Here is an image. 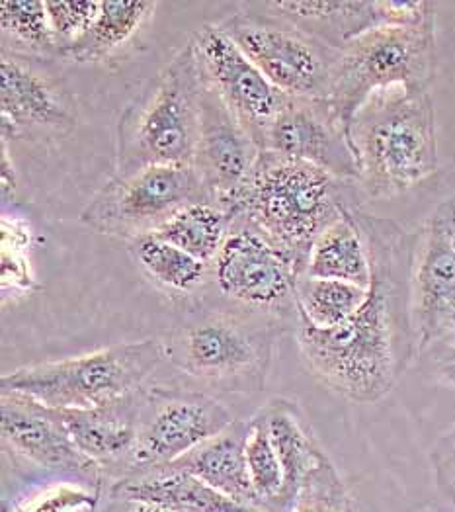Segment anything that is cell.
<instances>
[{
  "label": "cell",
  "mask_w": 455,
  "mask_h": 512,
  "mask_svg": "<svg viewBox=\"0 0 455 512\" xmlns=\"http://www.w3.org/2000/svg\"><path fill=\"white\" fill-rule=\"evenodd\" d=\"M354 215L372 258L368 298L336 329L321 331L297 319L293 333L305 366L321 384L350 401L375 403L418 356L411 313L418 233L362 208Z\"/></svg>",
  "instance_id": "1"
},
{
  "label": "cell",
  "mask_w": 455,
  "mask_h": 512,
  "mask_svg": "<svg viewBox=\"0 0 455 512\" xmlns=\"http://www.w3.org/2000/svg\"><path fill=\"white\" fill-rule=\"evenodd\" d=\"M286 331L276 319L202 294L186 299L163 339L166 362L211 389L254 395L264 389Z\"/></svg>",
  "instance_id": "2"
},
{
  "label": "cell",
  "mask_w": 455,
  "mask_h": 512,
  "mask_svg": "<svg viewBox=\"0 0 455 512\" xmlns=\"http://www.w3.org/2000/svg\"><path fill=\"white\" fill-rule=\"evenodd\" d=\"M360 200L364 196L356 182L305 161L260 151L235 200L233 217H249L301 278L319 235L346 210H358Z\"/></svg>",
  "instance_id": "3"
},
{
  "label": "cell",
  "mask_w": 455,
  "mask_h": 512,
  "mask_svg": "<svg viewBox=\"0 0 455 512\" xmlns=\"http://www.w3.org/2000/svg\"><path fill=\"white\" fill-rule=\"evenodd\" d=\"M348 137L364 200L401 196L438 172L436 110L426 88L375 92L352 118Z\"/></svg>",
  "instance_id": "4"
},
{
  "label": "cell",
  "mask_w": 455,
  "mask_h": 512,
  "mask_svg": "<svg viewBox=\"0 0 455 512\" xmlns=\"http://www.w3.org/2000/svg\"><path fill=\"white\" fill-rule=\"evenodd\" d=\"M204 75L188 42L125 108L118 126V172L151 165L194 167Z\"/></svg>",
  "instance_id": "5"
},
{
  "label": "cell",
  "mask_w": 455,
  "mask_h": 512,
  "mask_svg": "<svg viewBox=\"0 0 455 512\" xmlns=\"http://www.w3.org/2000/svg\"><path fill=\"white\" fill-rule=\"evenodd\" d=\"M166 360L159 339L118 342L83 356L24 366L2 376V393L28 397L49 409H92L147 387Z\"/></svg>",
  "instance_id": "6"
},
{
  "label": "cell",
  "mask_w": 455,
  "mask_h": 512,
  "mask_svg": "<svg viewBox=\"0 0 455 512\" xmlns=\"http://www.w3.org/2000/svg\"><path fill=\"white\" fill-rule=\"evenodd\" d=\"M438 65L436 26H379L338 51L329 102L350 128L362 104L393 86L426 88Z\"/></svg>",
  "instance_id": "7"
},
{
  "label": "cell",
  "mask_w": 455,
  "mask_h": 512,
  "mask_svg": "<svg viewBox=\"0 0 455 512\" xmlns=\"http://www.w3.org/2000/svg\"><path fill=\"white\" fill-rule=\"evenodd\" d=\"M221 30L288 96L329 98L338 51L305 34L264 2L245 4Z\"/></svg>",
  "instance_id": "8"
},
{
  "label": "cell",
  "mask_w": 455,
  "mask_h": 512,
  "mask_svg": "<svg viewBox=\"0 0 455 512\" xmlns=\"http://www.w3.org/2000/svg\"><path fill=\"white\" fill-rule=\"evenodd\" d=\"M204 200L209 196L194 167L151 165L116 174L92 196L79 219L100 235L129 243L157 233L172 215Z\"/></svg>",
  "instance_id": "9"
},
{
  "label": "cell",
  "mask_w": 455,
  "mask_h": 512,
  "mask_svg": "<svg viewBox=\"0 0 455 512\" xmlns=\"http://www.w3.org/2000/svg\"><path fill=\"white\" fill-rule=\"evenodd\" d=\"M299 276L262 231L245 215H235L221 251L211 262L209 288L252 313L297 327L295 284Z\"/></svg>",
  "instance_id": "10"
},
{
  "label": "cell",
  "mask_w": 455,
  "mask_h": 512,
  "mask_svg": "<svg viewBox=\"0 0 455 512\" xmlns=\"http://www.w3.org/2000/svg\"><path fill=\"white\" fill-rule=\"evenodd\" d=\"M233 421L231 411L204 391L147 385L137 444L122 477L176 462Z\"/></svg>",
  "instance_id": "11"
},
{
  "label": "cell",
  "mask_w": 455,
  "mask_h": 512,
  "mask_svg": "<svg viewBox=\"0 0 455 512\" xmlns=\"http://www.w3.org/2000/svg\"><path fill=\"white\" fill-rule=\"evenodd\" d=\"M190 43L207 86L264 151L268 133L290 96L262 75L219 24H204Z\"/></svg>",
  "instance_id": "12"
},
{
  "label": "cell",
  "mask_w": 455,
  "mask_h": 512,
  "mask_svg": "<svg viewBox=\"0 0 455 512\" xmlns=\"http://www.w3.org/2000/svg\"><path fill=\"white\" fill-rule=\"evenodd\" d=\"M411 313L418 354L454 331L455 196L440 202L418 231Z\"/></svg>",
  "instance_id": "13"
},
{
  "label": "cell",
  "mask_w": 455,
  "mask_h": 512,
  "mask_svg": "<svg viewBox=\"0 0 455 512\" xmlns=\"http://www.w3.org/2000/svg\"><path fill=\"white\" fill-rule=\"evenodd\" d=\"M264 151L311 163L358 184V163L348 128L327 98L290 96L268 133Z\"/></svg>",
  "instance_id": "14"
},
{
  "label": "cell",
  "mask_w": 455,
  "mask_h": 512,
  "mask_svg": "<svg viewBox=\"0 0 455 512\" xmlns=\"http://www.w3.org/2000/svg\"><path fill=\"white\" fill-rule=\"evenodd\" d=\"M0 413L2 442L14 456L42 470L83 477L104 491V470L77 448L57 409L22 395L2 393Z\"/></svg>",
  "instance_id": "15"
},
{
  "label": "cell",
  "mask_w": 455,
  "mask_h": 512,
  "mask_svg": "<svg viewBox=\"0 0 455 512\" xmlns=\"http://www.w3.org/2000/svg\"><path fill=\"white\" fill-rule=\"evenodd\" d=\"M260 147L204 81L194 169L211 202L233 217V206L256 165Z\"/></svg>",
  "instance_id": "16"
},
{
  "label": "cell",
  "mask_w": 455,
  "mask_h": 512,
  "mask_svg": "<svg viewBox=\"0 0 455 512\" xmlns=\"http://www.w3.org/2000/svg\"><path fill=\"white\" fill-rule=\"evenodd\" d=\"M0 75L2 137L67 133L75 128V106L67 92L34 61L2 51Z\"/></svg>",
  "instance_id": "17"
},
{
  "label": "cell",
  "mask_w": 455,
  "mask_h": 512,
  "mask_svg": "<svg viewBox=\"0 0 455 512\" xmlns=\"http://www.w3.org/2000/svg\"><path fill=\"white\" fill-rule=\"evenodd\" d=\"M143 391L145 387L124 399L92 409H57L77 448L104 470L106 485L124 475L135 450Z\"/></svg>",
  "instance_id": "18"
},
{
  "label": "cell",
  "mask_w": 455,
  "mask_h": 512,
  "mask_svg": "<svg viewBox=\"0 0 455 512\" xmlns=\"http://www.w3.org/2000/svg\"><path fill=\"white\" fill-rule=\"evenodd\" d=\"M104 495L166 512H262L231 501L200 477L172 464L120 477L106 485Z\"/></svg>",
  "instance_id": "19"
},
{
  "label": "cell",
  "mask_w": 455,
  "mask_h": 512,
  "mask_svg": "<svg viewBox=\"0 0 455 512\" xmlns=\"http://www.w3.org/2000/svg\"><path fill=\"white\" fill-rule=\"evenodd\" d=\"M247 434L249 421H233L217 436L172 462V466L200 477L209 487L231 501L262 511L258 495L250 483L245 454Z\"/></svg>",
  "instance_id": "20"
},
{
  "label": "cell",
  "mask_w": 455,
  "mask_h": 512,
  "mask_svg": "<svg viewBox=\"0 0 455 512\" xmlns=\"http://www.w3.org/2000/svg\"><path fill=\"white\" fill-rule=\"evenodd\" d=\"M264 6L336 51L383 26L379 0H274Z\"/></svg>",
  "instance_id": "21"
},
{
  "label": "cell",
  "mask_w": 455,
  "mask_h": 512,
  "mask_svg": "<svg viewBox=\"0 0 455 512\" xmlns=\"http://www.w3.org/2000/svg\"><path fill=\"white\" fill-rule=\"evenodd\" d=\"M284 470V491L280 512H291L299 491L317 462L325 456L303 411L290 399H272L260 409Z\"/></svg>",
  "instance_id": "22"
},
{
  "label": "cell",
  "mask_w": 455,
  "mask_h": 512,
  "mask_svg": "<svg viewBox=\"0 0 455 512\" xmlns=\"http://www.w3.org/2000/svg\"><path fill=\"white\" fill-rule=\"evenodd\" d=\"M354 212L356 210H346L319 235L303 276L370 288L372 258Z\"/></svg>",
  "instance_id": "23"
},
{
  "label": "cell",
  "mask_w": 455,
  "mask_h": 512,
  "mask_svg": "<svg viewBox=\"0 0 455 512\" xmlns=\"http://www.w3.org/2000/svg\"><path fill=\"white\" fill-rule=\"evenodd\" d=\"M159 2L104 0L88 32L77 43L63 49L59 59L71 63H102L120 53L141 28L155 16Z\"/></svg>",
  "instance_id": "24"
},
{
  "label": "cell",
  "mask_w": 455,
  "mask_h": 512,
  "mask_svg": "<svg viewBox=\"0 0 455 512\" xmlns=\"http://www.w3.org/2000/svg\"><path fill=\"white\" fill-rule=\"evenodd\" d=\"M127 251L141 272L168 296L198 298L209 288L211 264L184 253L155 233L129 241Z\"/></svg>",
  "instance_id": "25"
},
{
  "label": "cell",
  "mask_w": 455,
  "mask_h": 512,
  "mask_svg": "<svg viewBox=\"0 0 455 512\" xmlns=\"http://www.w3.org/2000/svg\"><path fill=\"white\" fill-rule=\"evenodd\" d=\"M233 217L215 202H196L172 215L155 233L166 243L211 264L221 251Z\"/></svg>",
  "instance_id": "26"
},
{
  "label": "cell",
  "mask_w": 455,
  "mask_h": 512,
  "mask_svg": "<svg viewBox=\"0 0 455 512\" xmlns=\"http://www.w3.org/2000/svg\"><path fill=\"white\" fill-rule=\"evenodd\" d=\"M2 51L30 59L47 61L59 59V45L55 42L45 2L38 0H6L0 2Z\"/></svg>",
  "instance_id": "27"
},
{
  "label": "cell",
  "mask_w": 455,
  "mask_h": 512,
  "mask_svg": "<svg viewBox=\"0 0 455 512\" xmlns=\"http://www.w3.org/2000/svg\"><path fill=\"white\" fill-rule=\"evenodd\" d=\"M368 290L348 282L301 276L295 284L297 319L321 331L336 329L356 315Z\"/></svg>",
  "instance_id": "28"
},
{
  "label": "cell",
  "mask_w": 455,
  "mask_h": 512,
  "mask_svg": "<svg viewBox=\"0 0 455 512\" xmlns=\"http://www.w3.org/2000/svg\"><path fill=\"white\" fill-rule=\"evenodd\" d=\"M32 227L18 215L2 214L0 221V294L2 305L30 298L40 286L32 266Z\"/></svg>",
  "instance_id": "29"
},
{
  "label": "cell",
  "mask_w": 455,
  "mask_h": 512,
  "mask_svg": "<svg viewBox=\"0 0 455 512\" xmlns=\"http://www.w3.org/2000/svg\"><path fill=\"white\" fill-rule=\"evenodd\" d=\"M250 483L258 495L264 512H280L284 491V470L276 454L268 423L262 411L249 419V434L245 444Z\"/></svg>",
  "instance_id": "30"
},
{
  "label": "cell",
  "mask_w": 455,
  "mask_h": 512,
  "mask_svg": "<svg viewBox=\"0 0 455 512\" xmlns=\"http://www.w3.org/2000/svg\"><path fill=\"white\" fill-rule=\"evenodd\" d=\"M291 512H358L356 499L327 454L309 471Z\"/></svg>",
  "instance_id": "31"
},
{
  "label": "cell",
  "mask_w": 455,
  "mask_h": 512,
  "mask_svg": "<svg viewBox=\"0 0 455 512\" xmlns=\"http://www.w3.org/2000/svg\"><path fill=\"white\" fill-rule=\"evenodd\" d=\"M49 22L53 28L55 42L59 45V53L73 43L79 42L92 22L96 20L102 2L100 0H59V2H45Z\"/></svg>",
  "instance_id": "32"
},
{
  "label": "cell",
  "mask_w": 455,
  "mask_h": 512,
  "mask_svg": "<svg viewBox=\"0 0 455 512\" xmlns=\"http://www.w3.org/2000/svg\"><path fill=\"white\" fill-rule=\"evenodd\" d=\"M100 489H84L81 485H57L26 503L18 505L16 512H94L102 501Z\"/></svg>",
  "instance_id": "33"
},
{
  "label": "cell",
  "mask_w": 455,
  "mask_h": 512,
  "mask_svg": "<svg viewBox=\"0 0 455 512\" xmlns=\"http://www.w3.org/2000/svg\"><path fill=\"white\" fill-rule=\"evenodd\" d=\"M434 464H436V471H438V479L446 485H454L455 487V427L436 446Z\"/></svg>",
  "instance_id": "34"
},
{
  "label": "cell",
  "mask_w": 455,
  "mask_h": 512,
  "mask_svg": "<svg viewBox=\"0 0 455 512\" xmlns=\"http://www.w3.org/2000/svg\"><path fill=\"white\" fill-rule=\"evenodd\" d=\"M0 153H2V161H0V194H2V202L6 206V204H10L16 198V192H18V176H16L14 165L10 163L8 139L6 137H2Z\"/></svg>",
  "instance_id": "35"
},
{
  "label": "cell",
  "mask_w": 455,
  "mask_h": 512,
  "mask_svg": "<svg viewBox=\"0 0 455 512\" xmlns=\"http://www.w3.org/2000/svg\"><path fill=\"white\" fill-rule=\"evenodd\" d=\"M94 512H166L143 503H135V501H125V499H116V497H108L102 495V501L98 505V509Z\"/></svg>",
  "instance_id": "36"
},
{
  "label": "cell",
  "mask_w": 455,
  "mask_h": 512,
  "mask_svg": "<svg viewBox=\"0 0 455 512\" xmlns=\"http://www.w3.org/2000/svg\"><path fill=\"white\" fill-rule=\"evenodd\" d=\"M440 378L446 384L454 385L455 387V348H450L446 354L440 356Z\"/></svg>",
  "instance_id": "37"
},
{
  "label": "cell",
  "mask_w": 455,
  "mask_h": 512,
  "mask_svg": "<svg viewBox=\"0 0 455 512\" xmlns=\"http://www.w3.org/2000/svg\"><path fill=\"white\" fill-rule=\"evenodd\" d=\"M452 329L455 331V315H454V323H452Z\"/></svg>",
  "instance_id": "38"
}]
</instances>
